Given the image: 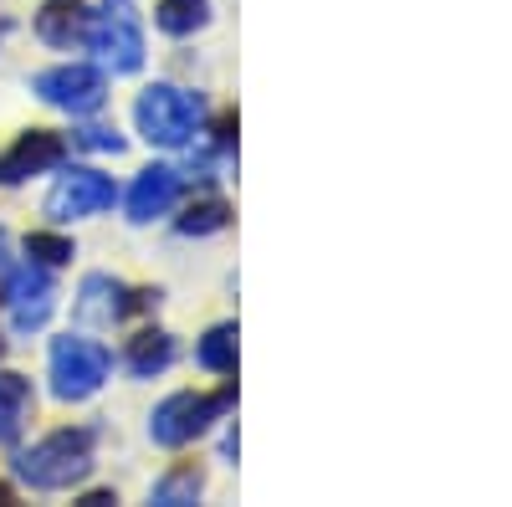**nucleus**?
I'll use <instances>...</instances> for the list:
<instances>
[{"instance_id":"f8f14e48","label":"nucleus","mask_w":512,"mask_h":507,"mask_svg":"<svg viewBox=\"0 0 512 507\" xmlns=\"http://www.w3.org/2000/svg\"><path fill=\"white\" fill-rule=\"evenodd\" d=\"M88 0H41L36 11V36L47 47H72V41L88 36Z\"/></svg>"},{"instance_id":"7ed1b4c3","label":"nucleus","mask_w":512,"mask_h":507,"mask_svg":"<svg viewBox=\"0 0 512 507\" xmlns=\"http://www.w3.org/2000/svg\"><path fill=\"white\" fill-rule=\"evenodd\" d=\"M134 123L149 144L185 149L200 134V98L175 88V82H154V88H144L139 103H134Z\"/></svg>"},{"instance_id":"2eb2a0df","label":"nucleus","mask_w":512,"mask_h":507,"mask_svg":"<svg viewBox=\"0 0 512 507\" xmlns=\"http://www.w3.org/2000/svg\"><path fill=\"white\" fill-rule=\"evenodd\" d=\"M154 26L164 36H195V31L210 26V0H159Z\"/></svg>"},{"instance_id":"4be33fe9","label":"nucleus","mask_w":512,"mask_h":507,"mask_svg":"<svg viewBox=\"0 0 512 507\" xmlns=\"http://www.w3.org/2000/svg\"><path fill=\"white\" fill-rule=\"evenodd\" d=\"M6 502H11V487H6V482H0V507H6Z\"/></svg>"},{"instance_id":"412c9836","label":"nucleus","mask_w":512,"mask_h":507,"mask_svg":"<svg viewBox=\"0 0 512 507\" xmlns=\"http://www.w3.org/2000/svg\"><path fill=\"white\" fill-rule=\"evenodd\" d=\"M108 502H118L113 492H93V497H82V507H108Z\"/></svg>"},{"instance_id":"f3484780","label":"nucleus","mask_w":512,"mask_h":507,"mask_svg":"<svg viewBox=\"0 0 512 507\" xmlns=\"http://www.w3.org/2000/svg\"><path fill=\"white\" fill-rule=\"evenodd\" d=\"M195 359L210 369V374H236V323H216L205 338H200V349Z\"/></svg>"},{"instance_id":"6e6552de","label":"nucleus","mask_w":512,"mask_h":507,"mask_svg":"<svg viewBox=\"0 0 512 507\" xmlns=\"http://www.w3.org/2000/svg\"><path fill=\"white\" fill-rule=\"evenodd\" d=\"M113 200H118L113 180L98 175V169H88V164H77V169H67V175L52 185L47 216L57 226H72V221H88V216H98V210H108Z\"/></svg>"},{"instance_id":"ddd939ff","label":"nucleus","mask_w":512,"mask_h":507,"mask_svg":"<svg viewBox=\"0 0 512 507\" xmlns=\"http://www.w3.org/2000/svg\"><path fill=\"white\" fill-rule=\"evenodd\" d=\"M123 364H128V374L154 379V374H164L169 364H175V338H169L164 328H144V333L128 338V354H123Z\"/></svg>"},{"instance_id":"6ab92c4d","label":"nucleus","mask_w":512,"mask_h":507,"mask_svg":"<svg viewBox=\"0 0 512 507\" xmlns=\"http://www.w3.org/2000/svg\"><path fill=\"white\" fill-rule=\"evenodd\" d=\"M26 262H36V267H67L72 262V241L67 236H57V231H31L26 236Z\"/></svg>"},{"instance_id":"aec40b11","label":"nucleus","mask_w":512,"mask_h":507,"mask_svg":"<svg viewBox=\"0 0 512 507\" xmlns=\"http://www.w3.org/2000/svg\"><path fill=\"white\" fill-rule=\"evenodd\" d=\"M72 144H82V149H98V154H118L123 149V134L118 129H108V123H88Z\"/></svg>"},{"instance_id":"f257e3e1","label":"nucleus","mask_w":512,"mask_h":507,"mask_svg":"<svg viewBox=\"0 0 512 507\" xmlns=\"http://www.w3.org/2000/svg\"><path fill=\"white\" fill-rule=\"evenodd\" d=\"M93 472V431H52L41 436L36 446H26L16 456V477L31 482L36 492H62V487H77L82 477Z\"/></svg>"},{"instance_id":"f03ea898","label":"nucleus","mask_w":512,"mask_h":507,"mask_svg":"<svg viewBox=\"0 0 512 507\" xmlns=\"http://www.w3.org/2000/svg\"><path fill=\"white\" fill-rule=\"evenodd\" d=\"M236 405V385H221V390H180V395H169L154 415H149V436L154 446H169V451H180L190 441H200L216 420Z\"/></svg>"},{"instance_id":"20e7f679","label":"nucleus","mask_w":512,"mask_h":507,"mask_svg":"<svg viewBox=\"0 0 512 507\" xmlns=\"http://www.w3.org/2000/svg\"><path fill=\"white\" fill-rule=\"evenodd\" d=\"M108 349L88 333H62L52 344V395L77 405V400H93L103 385H108Z\"/></svg>"},{"instance_id":"5701e85b","label":"nucleus","mask_w":512,"mask_h":507,"mask_svg":"<svg viewBox=\"0 0 512 507\" xmlns=\"http://www.w3.org/2000/svg\"><path fill=\"white\" fill-rule=\"evenodd\" d=\"M0 354H6V338H0Z\"/></svg>"},{"instance_id":"a211bd4d","label":"nucleus","mask_w":512,"mask_h":507,"mask_svg":"<svg viewBox=\"0 0 512 507\" xmlns=\"http://www.w3.org/2000/svg\"><path fill=\"white\" fill-rule=\"evenodd\" d=\"M226 226H231V205H226L221 195L195 200L185 216H180V231H185V236H210V231H226Z\"/></svg>"},{"instance_id":"9d476101","label":"nucleus","mask_w":512,"mask_h":507,"mask_svg":"<svg viewBox=\"0 0 512 507\" xmlns=\"http://www.w3.org/2000/svg\"><path fill=\"white\" fill-rule=\"evenodd\" d=\"M67 159V134L57 129H26L11 139V149L0 154V185H26L31 175H47Z\"/></svg>"},{"instance_id":"dca6fc26","label":"nucleus","mask_w":512,"mask_h":507,"mask_svg":"<svg viewBox=\"0 0 512 507\" xmlns=\"http://www.w3.org/2000/svg\"><path fill=\"white\" fill-rule=\"evenodd\" d=\"M200 492H205V472L195 467V461H180V467L169 472L164 482H154L149 502H154V507H185V502H195Z\"/></svg>"},{"instance_id":"9b49d317","label":"nucleus","mask_w":512,"mask_h":507,"mask_svg":"<svg viewBox=\"0 0 512 507\" xmlns=\"http://www.w3.org/2000/svg\"><path fill=\"white\" fill-rule=\"evenodd\" d=\"M180 190H185V180H180L175 164H149V169H139V180L128 185V195H123L128 221L149 226V221L169 216V210H175V200H180Z\"/></svg>"},{"instance_id":"423d86ee","label":"nucleus","mask_w":512,"mask_h":507,"mask_svg":"<svg viewBox=\"0 0 512 507\" xmlns=\"http://www.w3.org/2000/svg\"><path fill=\"white\" fill-rule=\"evenodd\" d=\"M31 93H36L41 103H52V108L82 118V113H98V108H103L108 77H103L98 67H88V62H62V67L36 72V77H31Z\"/></svg>"},{"instance_id":"1a4fd4ad","label":"nucleus","mask_w":512,"mask_h":507,"mask_svg":"<svg viewBox=\"0 0 512 507\" xmlns=\"http://www.w3.org/2000/svg\"><path fill=\"white\" fill-rule=\"evenodd\" d=\"M6 308H11V328L16 333L47 328V318L57 308V287H52L47 267H36V262L6 267Z\"/></svg>"},{"instance_id":"39448f33","label":"nucleus","mask_w":512,"mask_h":507,"mask_svg":"<svg viewBox=\"0 0 512 507\" xmlns=\"http://www.w3.org/2000/svg\"><path fill=\"white\" fill-rule=\"evenodd\" d=\"M88 47L98 52L103 67L113 72H139L144 67V21L134 0H103V6L88 16Z\"/></svg>"},{"instance_id":"4468645a","label":"nucleus","mask_w":512,"mask_h":507,"mask_svg":"<svg viewBox=\"0 0 512 507\" xmlns=\"http://www.w3.org/2000/svg\"><path fill=\"white\" fill-rule=\"evenodd\" d=\"M31 405H36V395H31V379L26 374H0V446H11L16 436H21V426L31 420Z\"/></svg>"},{"instance_id":"0eeeda50","label":"nucleus","mask_w":512,"mask_h":507,"mask_svg":"<svg viewBox=\"0 0 512 507\" xmlns=\"http://www.w3.org/2000/svg\"><path fill=\"white\" fill-rule=\"evenodd\" d=\"M164 292L159 287H128L108 272H93L88 282L77 287V318L82 323H123V318H134V313H149L159 308Z\"/></svg>"}]
</instances>
